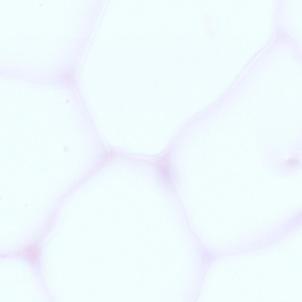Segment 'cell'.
I'll return each instance as SVG.
<instances>
[{
	"label": "cell",
	"mask_w": 302,
	"mask_h": 302,
	"mask_svg": "<svg viewBox=\"0 0 302 302\" xmlns=\"http://www.w3.org/2000/svg\"><path fill=\"white\" fill-rule=\"evenodd\" d=\"M167 162L165 160H161L158 163V170L160 175L168 178L170 175V170Z\"/></svg>",
	"instance_id": "6da1fadb"
},
{
	"label": "cell",
	"mask_w": 302,
	"mask_h": 302,
	"mask_svg": "<svg viewBox=\"0 0 302 302\" xmlns=\"http://www.w3.org/2000/svg\"><path fill=\"white\" fill-rule=\"evenodd\" d=\"M38 249L37 247L33 246L27 249L26 256L27 259L32 262L36 261L38 257Z\"/></svg>",
	"instance_id": "7a4b0ae2"
}]
</instances>
